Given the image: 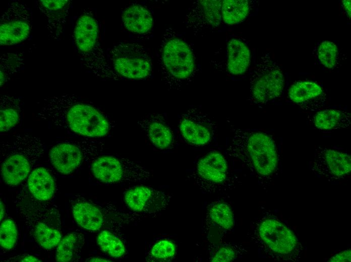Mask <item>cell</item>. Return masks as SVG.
<instances>
[{
    "label": "cell",
    "mask_w": 351,
    "mask_h": 262,
    "mask_svg": "<svg viewBox=\"0 0 351 262\" xmlns=\"http://www.w3.org/2000/svg\"><path fill=\"white\" fill-rule=\"evenodd\" d=\"M38 114L42 118H49L56 125L84 136L103 137L110 129L109 122L101 112L94 107L78 102L74 95L47 99Z\"/></svg>",
    "instance_id": "obj_1"
},
{
    "label": "cell",
    "mask_w": 351,
    "mask_h": 262,
    "mask_svg": "<svg viewBox=\"0 0 351 262\" xmlns=\"http://www.w3.org/2000/svg\"><path fill=\"white\" fill-rule=\"evenodd\" d=\"M231 146L244 151L256 171L260 175H271L275 170L277 155L274 141L265 133L234 128Z\"/></svg>",
    "instance_id": "obj_2"
},
{
    "label": "cell",
    "mask_w": 351,
    "mask_h": 262,
    "mask_svg": "<svg viewBox=\"0 0 351 262\" xmlns=\"http://www.w3.org/2000/svg\"><path fill=\"white\" fill-rule=\"evenodd\" d=\"M108 57L113 70L122 78L143 79L152 71L150 55L137 43H118L109 50Z\"/></svg>",
    "instance_id": "obj_3"
},
{
    "label": "cell",
    "mask_w": 351,
    "mask_h": 262,
    "mask_svg": "<svg viewBox=\"0 0 351 262\" xmlns=\"http://www.w3.org/2000/svg\"><path fill=\"white\" fill-rule=\"evenodd\" d=\"M94 177L105 183L144 182L151 176L144 166L128 159L102 156L92 165Z\"/></svg>",
    "instance_id": "obj_4"
},
{
    "label": "cell",
    "mask_w": 351,
    "mask_h": 262,
    "mask_svg": "<svg viewBox=\"0 0 351 262\" xmlns=\"http://www.w3.org/2000/svg\"><path fill=\"white\" fill-rule=\"evenodd\" d=\"M284 84L280 66L268 54L257 64L251 78V93L258 103H266L281 94Z\"/></svg>",
    "instance_id": "obj_5"
},
{
    "label": "cell",
    "mask_w": 351,
    "mask_h": 262,
    "mask_svg": "<svg viewBox=\"0 0 351 262\" xmlns=\"http://www.w3.org/2000/svg\"><path fill=\"white\" fill-rule=\"evenodd\" d=\"M31 27L32 18L27 7L17 1L9 3L1 18V45H12L24 41Z\"/></svg>",
    "instance_id": "obj_6"
},
{
    "label": "cell",
    "mask_w": 351,
    "mask_h": 262,
    "mask_svg": "<svg viewBox=\"0 0 351 262\" xmlns=\"http://www.w3.org/2000/svg\"><path fill=\"white\" fill-rule=\"evenodd\" d=\"M161 59L165 69L173 79H188L194 71L193 53L189 46L180 38H171L164 43Z\"/></svg>",
    "instance_id": "obj_7"
},
{
    "label": "cell",
    "mask_w": 351,
    "mask_h": 262,
    "mask_svg": "<svg viewBox=\"0 0 351 262\" xmlns=\"http://www.w3.org/2000/svg\"><path fill=\"white\" fill-rule=\"evenodd\" d=\"M313 170L328 179H339L350 172V156L345 153L319 147L315 150Z\"/></svg>",
    "instance_id": "obj_8"
},
{
    "label": "cell",
    "mask_w": 351,
    "mask_h": 262,
    "mask_svg": "<svg viewBox=\"0 0 351 262\" xmlns=\"http://www.w3.org/2000/svg\"><path fill=\"white\" fill-rule=\"evenodd\" d=\"M259 232L261 239L269 248L279 254L289 253L297 244V239L292 231L275 220L263 221L259 226Z\"/></svg>",
    "instance_id": "obj_9"
},
{
    "label": "cell",
    "mask_w": 351,
    "mask_h": 262,
    "mask_svg": "<svg viewBox=\"0 0 351 262\" xmlns=\"http://www.w3.org/2000/svg\"><path fill=\"white\" fill-rule=\"evenodd\" d=\"M125 202L132 211L142 213H152L160 210L166 203L165 195L146 186L138 185L127 190Z\"/></svg>",
    "instance_id": "obj_10"
},
{
    "label": "cell",
    "mask_w": 351,
    "mask_h": 262,
    "mask_svg": "<svg viewBox=\"0 0 351 262\" xmlns=\"http://www.w3.org/2000/svg\"><path fill=\"white\" fill-rule=\"evenodd\" d=\"M70 4L68 0H40L36 2V7L45 19L48 33L54 39L59 38L63 33Z\"/></svg>",
    "instance_id": "obj_11"
},
{
    "label": "cell",
    "mask_w": 351,
    "mask_h": 262,
    "mask_svg": "<svg viewBox=\"0 0 351 262\" xmlns=\"http://www.w3.org/2000/svg\"><path fill=\"white\" fill-rule=\"evenodd\" d=\"M49 157L52 164L58 171L69 174L80 165L83 154L81 149L74 144L61 143L51 149Z\"/></svg>",
    "instance_id": "obj_12"
},
{
    "label": "cell",
    "mask_w": 351,
    "mask_h": 262,
    "mask_svg": "<svg viewBox=\"0 0 351 262\" xmlns=\"http://www.w3.org/2000/svg\"><path fill=\"white\" fill-rule=\"evenodd\" d=\"M138 124L157 148L165 149L171 144L173 140L171 130L160 115H147L139 120Z\"/></svg>",
    "instance_id": "obj_13"
},
{
    "label": "cell",
    "mask_w": 351,
    "mask_h": 262,
    "mask_svg": "<svg viewBox=\"0 0 351 262\" xmlns=\"http://www.w3.org/2000/svg\"><path fill=\"white\" fill-rule=\"evenodd\" d=\"M222 1L204 0L194 3L187 16V22H198L200 27L219 25Z\"/></svg>",
    "instance_id": "obj_14"
},
{
    "label": "cell",
    "mask_w": 351,
    "mask_h": 262,
    "mask_svg": "<svg viewBox=\"0 0 351 262\" xmlns=\"http://www.w3.org/2000/svg\"><path fill=\"white\" fill-rule=\"evenodd\" d=\"M179 128L184 139L193 145H205L211 137L210 129L193 114V109L189 110L182 116Z\"/></svg>",
    "instance_id": "obj_15"
},
{
    "label": "cell",
    "mask_w": 351,
    "mask_h": 262,
    "mask_svg": "<svg viewBox=\"0 0 351 262\" xmlns=\"http://www.w3.org/2000/svg\"><path fill=\"white\" fill-rule=\"evenodd\" d=\"M31 162L23 154L10 153L1 166V174L4 181L11 186L20 184L29 173Z\"/></svg>",
    "instance_id": "obj_16"
},
{
    "label": "cell",
    "mask_w": 351,
    "mask_h": 262,
    "mask_svg": "<svg viewBox=\"0 0 351 262\" xmlns=\"http://www.w3.org/2000/svg\"><path fill=\"white\" fill-rule=\"evenodd\" d=\"M98 25L92 16L84 14L76 22L74 29L75 43L80 52H89L97 44Z\"/></svg>",
    "instance_id": "obj_17"
},
{
    "label": "cell",
    "mask_w": 351,
    "mask_h": 262,
    "mask_svg": "<svg viewBox=\"0 0 351 262\" xmlns=\"http://www.w3.org/2000/svg\"><path fill=\"white\" fill-rule=\"evenodd\" d=\"M324 91L317 83L309 81H299L292 84L288 91L289 99L301 107H312L313 103L321 102Z\"/></svg>",
    "instance_id": "obj_18"
},
{
    "label": "cell",
    "mask_w": 351,
    "mask_h": 262,
    "mask_svg": "<svg viewBox=\"0 0 351 262\" xmlns=\"http://www.w3.org/2000/svg\"><path fill=\"white\" fill-rule=\"evenodd\" d=\"M80 54L81 64L97 76L114 80L122 78L110 65L98 43L89 52H80Z\"/></svg>",
    "instance_id": "obj_19"
},
{
    "label": "cell",
    "mask_w": 351,
    "mask_h": 262,
    "mask_svg": "<svg viewBox=\"0 0 351 262\" xmlns=\"http://www.w3.org/2000/svg\"><path fill=\"white\" fill-rule=\"evenodd\" d=\"M197 172L202 178L214 183L223 181L226 177L227 166L223 156L218 153H210L198 163Z\"/></svg>",
    "instance_id": "obj_20"
},
{
    "label": "cell",
    "mask_w": 351,
    "mask_h": 262,
    "mask_svg": "<svg viewBox=\"0 0 351 262\" xmlns=\"http://www.w3.org/2000/svg\"><path fill=\"white\" fill-rule=\"evenodd\" d=\"M122 19L128 30L138 34L148 32L152 28L153 23L150 12L139 5L126 8L122 13Z\"/></svg>",
    "instance_id": "obj_21"
},
{
    "label": "cell",
    "mask_w": 351,
    "mask_h": 262,
    "mask_svg": "<svg viewBox=\"0 0 351 262\" xmlns=\"http://www.w3.org/2000/svg\"><path fill=\"white\" fill-rule=\"evenodd\" d=\"M227 69L233 75L243 74L248 70L251 60L250 51L240 40L232 39L227 44Z\"/></svg>",
    "instance_id": "obj_22"
},
{
    "label": "cell",
    "mask_w": 351,
    "mask_h": 262,
    "mask_svg": "<svg viewBox=\"0 0 351 262\" xmlns=\"http://www.w3.org/2000/svg\"><path fill=\"white\" fill-rule=\"evenodd\" d=\"M72 213L77 224L86 230H99L104 223V217L100 209L88 202L76 204Z\"/></svg>",
    "instance_id": "obj_23"
},
{
    "label": "cell",
    "mask_w": 351,
    "mask_h": 262,
    "mask_svg": "<svg viewBox=\"0 0 351 262\" xmlns=\"http://www.w3.org/2000/svg\"><path fill=\"white\" fill-rule=\"evenodd\" d=\"M29 189L34 196L40 201L50 199L53 195L55 185L48 171L43 167L34 169L28 179Z\"/></svg>",
    "instance_id": "obj_24"
},
{
    "label": "cell",
    "mask_w": 351,
    "mask_h": 262,
    "mask_svg": "<svg viewBox=\"0 0 351 262\" xmlns=\"http://www.w3.org/2000/svg\"><path fill=\"white\" fill-rule=\"evenodd\" d=\"M315 126L321 130H332L347 128L351 123L348 112L335 109H326L318 112L314 117Z\"/></svg>",
    "instance_id": "obj_25"
},
{
    "label": "cell",
    "mask_w": 351,
    "mask_h": 262,
    "mask_svg": "<svg viewBox=\"0 0 351 262\" xmlns=\"http://www.w3.org/2000/svg\"><path fill=\"white\" fill-rule=\"evenodd\" d=\"M7 146L6 148L10 149L11 153L23 154L31 161L39 159L44 152L43 145L40 139L29 135H17L15 140Z\"/></svg>",
    "instance_id": "obj_26"
},
{
    "label": "cell",
    "mask_w": 351,
    "mask_h": 262,
    "mask_svg": "<svg viewBox=\"0 0 351 262\" xmlns=\"http://www.w3.org/2000/svg\"><path fill=\"white\" fill-rule=\"evenodd\" d=\"M0 104V130L4 132L18 124L20 119V106L18 99L9 95H3Z\"/></svg>",
    "instance_id": "obj_27"
},
{
    "label": "cell",
    "mask_w": 351,
    "mask_h": 262,
    "mask_svg": "<svg viewBox=\"0 0 351 262\" xmlns=\"http://www.w3.org/2000/svg\"><path fill=\"white\" fill-rule=\"evenodd\" d=\"M250 11L246 0H225L222 2L221 17L225 23L234 25L242 22Z\"/></svg>",
    "instance_id": "obj_28"
},
{
    "label": "cell",
    "mask_w": 351,
    "mask_h": 262,
    "mask_svg": "<svg viewBox=\"0 0 351 262\" xmlns=\"http://www.w3.org/2000/svg\"><path fill=\"white\" fill-rule=\"evenodd\" d=\"M24 66L22 53L8 52L0 57V84L2 87Z\"/></svg>",
    "instance_id": "obj_29"
},
{
    "label": "cell",
    "mask_w": 351,
    "mask_h": 262,
    "mask_svg": "<svg viewBox=\"0 0 351 262\" xmlns=\"http://www.w3.org/2000/svg\"><path fill=\"white\" fill-rule=\"evenodd\" d=\"M97 241L100 249L113 257H120L126 253V248L123 241L108 231L103 230L100 232Z\"/></svg>",
    "instance_id": "obj_30"
},
{
    "label": "cell",
    "mask_w": 351,
    "mask_h": 262,
    "mask_svg": "<svg viewBox=\"0 0 351 262\" xmlns=\"http://www.w3.org/2000/svg\"><path fill=\"white\" fill-rule=\"evenodd\" d=\"M35 236L39 244L46 249H51L57 245L62 237L57 230L51 228L43 223H39L37 225Z\"/></svg>",
    "instance_id": "obj_31"
},
{
    "label": "cell",
    "mask_w": 351,
    "mask_h": 262,
    "mask_svg": "<svg viewBox=\"0 0 351 262\" xmlns=\"http://www.w3.org/2000/svg\"><path fill=\"white\" fill-rule=\"evenodd\" d=\"M176 252L174 243L169 240H161L155 243L149 254V260L151 261H165L172 258Z\"/></svg>",
    "instance_id": "obj_32"
},
{
    "label": "cell",
    "mask_w": 351,
    "mask_h": 262,
    "mask_svg": "<svg viewBox=\"0 0 351 262\" xmlns=\"http://www.w3.org/2000/svg\"><path fill=\"white\" fill-rule=\"evenodd\" d=\"M210 216L215 223L225 229H229L233 225V214L229 207L225 204L213 206L210 210Z\"/></svg>",
    "instance_id": "obj_33"
},
{
    "label": "cell",
    "mask_w": 351,
    "mask_h": 262,
    "mask_svg": "<svg viewBox=\"0 0 351 262\" xmlns=\"http://www.w3.org/2000/svg\"><path fill=\"white\" fill-rule=\"evenodd\" d=\"M78 240V236L75 233H72L64 237L59 242L56 249V261L60 262L70 261L73 257Z\"/></svg>",
    "instance_id": "obj_34"
},
{
    "label": "cell",
    "mask_w": 351,
    "mask_h": 262,
    "mask_svg": "<svg viewBox=\"0 0 351 262\" xmlns=\"http://www.w3.org/2000/svg\"><path fill=\"white\" fill-rule=\"evenodd\" d=\"M338 50L337 46L332 42L324 41L318 50V57L321 63L328 69H332L337 64Z\"/></svg>",
    "instance_id": "obj_35"
},
{
    "label": "cell",
    "mask_w": 351,
    "mask_h": 262,
    "mask_svg": "<svg viewBox=\"0 0 351 262\" xmlns=\"http://www.w3.org/2000/svg\"><path fill=\"white\" fill-rule=\"evenodd\" d=\"M17 230L15 223L11 219L4 221L1 225L0 243L6 249L12 248L16 242Z\"/></svg>",
    "instance_id": "obj_36"
},
{
    "label": "cell",
    "mask_w": 351,
    "mask_h": 262,
    "mask_svg": "<svg viewBox=\"0 0 351 262\" xmlns=\"http://www.w3.org/2000/svg\"><path fill=\"white\" fill-rule=\"evenodd\" d=\"M236 256L235 251L230 247H222L215 254L212 261L228 262L232 260Z\"/></svg>",
    "instance_id": "obj_37"
},
{
    "label": "cell",
    "mask_w": 351,
    "mask_h": 262,
    "mask_svg": "<svg viewBox=\"0 0 351 262\" xmlns=\"http://www.w3.org/2000/svg\"><path fill=\"white\" fill-rule=\"evenodd\" d=\"M351 261V250L350 249L345 250L342 252L337 253L331 257L329 261L331 262H340Z\"/></svg>",
    "instance_id": "obj_38"
},
{
    "label": "cell",
    "mask_w": 351,
    "mask_h": 262,
    "mask_svg": "<svg viewBox=\"0 0 351 262\" xmlns=\"http://www.w3.org/2000/svg\"><path fill=\"white\" fill-rule=\"evenodd\" d=\"M343 6L348 18H350V1H343Z\"/></svg>",
    "instance_id": "obj_39"
},
{
    "label": "cell",
    "mask_w": 351,
    "mask_h": 262,
    "mask_svg": "<svg viewBox=\"0 0 351 262\" xmlns=\"http://www.w3.org/2000/svg\"><path fill=\"white\" fill-rule=\"evenodd\" d=\"M21 261H35V262H38V261H41L36 257L30 255V256H27L25 257L24 258H23L21 260Z\"/></svg>",
    "instance_id": "obj_40"
},
{
    "label": "cell",
    "mask_w": 351,
    "mask_h": 262,
    "mask_svg": "<svg viewBox=\"0 0 351 262\" xmlns=\"http://www.w3.org/2000/svg\"><path fill=\"white\" fill-rule=\"evenodd\" d=\"M86 261H110V260L101 258L100 257H91L87 259H86Z\"/></svg>",
    "instance_id": "obj_41"
},
{
    "label": "cell",
    "mask_w": 351,
    "mask_h": 262,
    "mask_svg": "<svg viewBox=\"0 0 351 262\" xmlns=\"http://www.w3.org/2000/svg\"><path fill=\"white\" fill-rule=\"evenodd\" d=\"M4 206L2 202V201H1V221L3 219L4 217Z\"/></svg>",
    "instance_id": "obj_42"
}]
</instances>
